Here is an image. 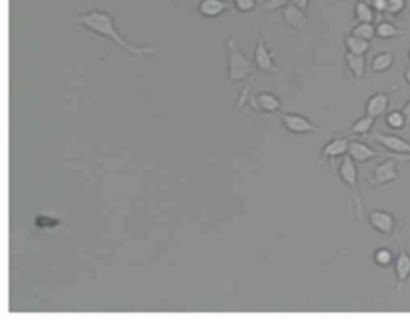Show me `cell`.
<instances>
[{"label":"cell","mask_w":410,"mask_h":322,"mask_svg":"<svg viewBox=\"0 0 410 322\" xmlns=\"http://www.w3.org/2000/svg\"><path fill=\"white\" fill-rule=\"evenodd\" d=\"M394 63V55L389 51H381L372 60V71L374 73H385Z\"/></svg>","instance_id":"19"},{"label":"cell","mask_w":410,"mask_h":322,"mask_svg":"<svg viewBox=\"0 0 410 322\" xmlns=\"http://www.w3.org/2000/svg\"><path fill=\"white\" fill-rule=\"evenodd\" d=\"M351 34L370 42L376 36V26H374L372 23H357L354 28L351 29Z\"/></svg>","instance_id":"20"},{"label":"cell","mask_w":410,"mask_h":322,"mask_svg":"<svg viewBox=\"0 0 410 322\" xmlns=\"http://www.w3.org/2000/svg\"><path fill=\"white\" fill-rule=\"evenodd\" d=\"M77 23H79L83 29L108 38V41L117 45V47L122 48L123 51H127L128 55L145 56L155 53L154 47H149V45H136L127 41V38L121 34L119 29H117L113 15L106 10H98V9L90 10L77 18Z\"/></svg>","instance_id":"1"},{"label":"cell","mask_w":410,"mask_h":322,"mask_svg":"<svg viewBox=\"0 0 410 322\" xmlns=\"http://www.w3.org/2000/svg\"><path fill=\"white\" fill-rule=\"evenodd\" d=\"M404 77H406V80L410 83V66H407V68H406V71H404Z\"/></svg>","instance_id":"31"},{"label":"cell","mask_w":410,"mask_h":322,"mask_svg":"<svg viewBox=\"0 0 410 322\" xmlns=\"http://www.w3.org/2000/svg\"><path fill=\"white\" fill-rule=\"evenodd\" d=\"M375 124V118H370V115H364V118L357 119L353 125L349 127V132L354 135H367Z\"/></svg>","instance_id":"21"},{"label":"cell","mask_w":410,"mask_h":322,"mask_svg":"<svg viewBox=\"0 0 410 322\" xmlns=\"http://www.w3.org/2000/svg\"><path fill=\"white\" fill-rule=\"evenodd\" d=\"M409 58H410V51H409Z\"/></svg>","instance_id":"33"},{"label":"cell","mask_w":410,"mask_h":322,"mask_svg":"<svg viewBox=\"0 0 410 322\" xmlns=\"http://www.w3.org/2000/svg\"><path fill=\"white\" fill-rule=\"evenodd\" d=\"M344 45H347L349 53L353 55H366L370 48L369 41H364V38L356 37L353 34L344 37Z\"/></svg>","instance_id":"17"},{"label":"cell","mask_w":410,"mask_h":322,"mask_svg":"<svg viewBox=\"0 0 410 322\" xmlns=\"http://www.w3.org/2000/svg\"><path fill=\"white\" fill-rule=\"evenodd\" d=\"M232 5L239 13H252L257 9V0H232Z\"/></svg>","instance_id":"25"},{"label":"cell","mask_w":410,"mask_h":322,"mask_svg":"<svg viewBox=\"0 0 410 322\" xmlns=\"http://www.w3.org/2000/svg\"><path fill=\"white\" fill-rule=\"evenodd\" d=\"M374 261H375V265H379L381 268H388L394 261V256L391 254V250L379 249V250H375V254H374Z\"/></svg>","instance_id":"23"},{"label":"cell","mask_w":410,"mask_h":322,"mask_svg":"<svg viewBox=\"0 0 410 322\" xmlns=\"http://www.w3.org/2000/svg\"><path fill=\"white\" fill-rule=\"evenodd\" d=\"M406 9V0H388L386 15H399Z\"/></svg>","instance_id":"27"},{"label":"cell","mask_w":410,"mask_h":322,"mask_svg":"<svg viewBox=\"0 0 410 322\" xmlns=\"http://www.w3.org/2000/svg\"><path fill=\"white\" fill-rule=\"evenodd\" d=\"M374 9L370 6L366 0L364 2H357L354 5V18L357 23H374L375 15H374Z\"/></svg>","instance_id":"18"},{"label":"cell","mask_w":410,"mask_h":322,"mask_svg":"<svg viewBox=\"0 0 410 322\" xmlns=\"http://www.w3.org/2000/svg\"><path fill=\"white\" fill-rule=\"evenodd\" d=\"M369 223L376 233L380 234H391L394 231V215L385 210H372L369 214Z\"/></svg>","instance_id":"10"},{"label":"cell","mask_w":410,"mask_h":322,"mask_svg":"<svg viewBox=\"0 0 410 322\" xmlns=\"http://www.w3.org/2000/svg\"><path fill=\"white\" fill-rule=\"evenodd\" d=\"M374 141H376L388 152L399 154V156H410V143L407 140L391 133H374Z\"/></svg>","instance_id":"8"},{"label":"cell","mask_w":410,"mask_h":322,"mask_svg":"<svg viewBox=\"0 0 410 322\" xmlns=\"http://www.w3.org/2000/svg\"><path fill=\"white\" fill-rule=\"evenodd\" d=\"M398 160L399 159H386L375 167L374 172L369 177V185L374 188H380L388 183L398 182L401 178L398 170Z\"/></svg>","instance_id":"4"},{"label":"cell","mask_w":410,"mask_h":322,"mask_svg":"<svg viewBox=\"0 0 410 322\" xmlns=\"http://www.w3.org/2000/svg\"><path fill=\"white\" fill-rule=\"evenodd\" d=\"M226 66H227V80L240 82L249 79L253 73V63L249 56L240 51L239 45L234 38L226 41Z\"/></svg>","instance_id":"2"},{"label":"cell","mask_w":410,"mask_h":322,"mask_svg":"<svg viewBox=\"0 0 410 322\" xmlns=\"http://www.w3.org/2000/svg\"><path fill=\"white\" fill-rule=\"evenodd\" d=\"M404 34V31L396 28L394 24L388 23V21H381L379 26H376V37L380 38H393Z\"/></svg>","instance_id":"22"},{"label":"cell","mask_w":410,"mask_h":322,"mask_svg":"<svg viewBox=\"0 0 410 322\" xmlns=\"http://www.w3.org/2000/svg\"><path fill=\"white\" fill-rule=\"evenodd\" d=\"M304 10L298 9L297 5L294 4H289L285 9L282 10V19L284 23L289 26L292 29H298L302 31L303 28H307L308 26V18L304 16Z\"/></svg>","instance_id":"13"},{"label":"cell","mask_w":410,"mask_h":322,"mask_svg":"<svg viewBox=\"0 0 410 322\" xmlns=\"http://www.w3.org/2000/svg\"><path fill=\"white\" fill-rule=\"evenodd\" d=\"M231 9V4L227 0H200L198 5V13L203 18H218L225 11Z\"/></svg>","instance_id":"12"},{"label":"cell","mask_w":410,"mask_h":322,"mask_svg":"<svg viewBox=\"0 0 410 322\" xmlns=\"http://www.w3.org/2000/svg\"><path fill=\"white\" fill-rule=\"evenodd\" d=\"M292 0H265L263 4V10L265 11H277V10H284Z\"/></svg>","instance_id":"26"},{"label":"cell","mask_w":410,"mask_h":322,"mask_svg":"<svg viewBox=\"0 0 410 322\" xmlns=\"http://www.w3.org/2000/svg\"><path fill=\"white\" fill-rule=\"evenodd\" d=\"M389 105V96L386 93H375L370 96L366 103V114L370 115V118H380L386 113Z\"/></svg>","instance_id":"14"},{"label":"cell","mask_w":410,"mask_h":322,"mask_svg":"<svg viewBox=\"0 0 410 322\" xmlns=\"http://www.w3.org/2000/svg\"><path fill=\"white\" fill-rule=\"evenodd\" d=\"M348 150H349L348 138H344V137L332 138L324 145V147L321 150V159H319V162H321V165H329L330 162H334L335 159L347 156Z\"/></svg>","instance_id":"7"},{"label":"cell","mask_w":410,"mask_h":322,"mask_svg":"<svg viewBox=\"0 0 410 322\" xmlns=\"http://www.w3.org/2000/svg\"><path fill=\"white\" fill-rule=\"evenodd\" d=\"M250 103L255 111L270 113V114H276V113L282 111V101L271 92H260L257 95H253Z\"/></svg>","instance_id":"9"},{"label":"cell","mask_w":410,"mask_h":322,"mask_svg":"<svg viewBox=\"0 0 410 322\" xmlns=\"http://www.w3.org/2000/svg\"><path fill=\"white\" fill-rule=\"evenodd\" d=\"M357 2H364V0H357Z\"/></svg>","instance_id":"32"},{"label":"cell","mask_w":410,"mask_h":322,"mask_svg":"<svg viewBox=\"0 0 410 322\" xmlns=\"http://www.w3.org/2000/svg\"><path fill=\"white\" fill-rule=\"evenodd\" d=\"M338 177H340L342 182L348 186L351 191V201L354 205V215L357 220H362L364 218V202L362 197L359 194V188H357V167L353 159H351L348 154L344 157H342V162L338 165Z\"/></svg>","instance_id":"3"},{"label":"cell","mask_w":410,"mask_h":322,"mask_svg":"<svg viewBox=\"0 0 410 322\" xmlns=\"http://www.w3.org/2000/svg\"><path fill=\"white\" fill-rule=\"evenodd\" d=\"M386 124L388 127L394 128V130H401V128L407 127L406 122V115L402 111H393L386 115Z\"/></svg>","instance_id":"24"},{"label":"cell","mask_w":410,"mask_h":322,"mask_svg":"<svg viewBox=\"0 0 410 322\" xmlns=\"http://www.w3.org/2000/svg\"><path fill=\"white\" fill-rule=\"evenodd\" d=\"M369 5L372 6L374 11H379V13H386L388 0H369Z\"/></svg>","instance_id":"28"},{"label":"cell","mask_w":410,"mask_h":322,"mask_svg":"<svg viewBox=\"0 0 410 322\" xmlns=\"http://www.w3.org/2000/svg\"><path fill=\"white\" fill-rule=\"evenodd\" d=\"M402 113L406 115V122H407V127H410V100L406 103L404 108H402Z\"/></svg>","instance_id":"30"},{"label":"cell","mask_w":410,"mask_h":322,"mask_svg":"<svg viewBox=\"0 0 410 322\" xmlns=\"http://www.w3.org/2000/svg\"><path fill=\"white\" fill-rule=\"evenodd\" d=\"M253 63L258 71L268 74H277L275 55L271 53V50L266 45V41L263 37H258L255 42V50H253Z\"/></svg>","instance_id":"6"},{"label":"cell","mask_w":410,"mask_h":322,"mask_svg":"<svg viewBox=\"0 0 410 322\" xmlns=\"http://www.w3.org/2000/svg\"><path fill=\"white\" fill-rule=\"evenodd\" d=\"M309 2H311V0H292L290 4L297 5L298 9H302V10H307V9H308V5H309Z\"/></svg>","instance_id":"29"},{"label":"cell","mask_w":410,"mask_h":322,"mask_svg":"<svg viewBox=\"0 0 410 322\" xmlns=\"http://www.w3.org/2000/svg\"><path fill=\"white\" fill-rule=\"evenodd\" d=\"M394 271L396 278H398V287L401 289L410 278V254L406 249H402L398 255V259H396Z\"/></svg>","instance_id":"16"},{"label":"cell","mask_w":410,"mask_h":322,"mask_svg":"<svg viewBox=\"0 0 410 322\" xmlns=\"http://www.w3.org/2000/svg\"><path fill=\"white\" fill-rule=\"evenodd\" d=\"M348 156L353 159L356 164H366V162H369V160L379 157L380 154L376 152L372 146L364 143V141L353 140V141H349Z\"/></svg>","instance_id":"11"},{"label":"cell","mask_w":410,"mask_h":322,"mask_svg":"<svg viewBox=\"0 0 410 322\" xmlns=\"http://www.w3.org/2000/svg\"><path fill=\"white\" fill-rule=\"evenodd\" d=\"M281 120L285 130L292 135H307V133H319L321 127L311 122L308 118L297 113H282Z\"/></svg>","instance_id":"5"},{"label":"cell","mask_w":410,"mask_h":322,"mask_svg":"<svg viewBox=\"0 0 410 322\" xmlns=\"http://www.w3.org/2000/svg\"><path fill=\"white\" fill-rule=\"evenodd\" d=\"M344 61H347L348 69L354 76L356 85H361L362 79H364V74H366V66H367L366 55H353L348 51V53L344 55Z\"/></svg>","instance_id":"15"}]
</instances>
